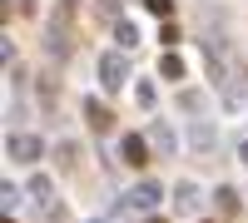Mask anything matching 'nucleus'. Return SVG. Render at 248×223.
I'll list each match as a JSON object with an SVG mask.
<instances>
[{
    "label": "nucleus",
    "instance_id": "20",
    "mask_svg": "<svg viewBox=\"0 0 248 223\" xmlns=\"http://www.w3.org/2000/svg\"><path fill=\"white\" fill-rule=\"evenodd\" d=\"M179 109H189V114H199V109H203V94H194V89H184V94H179Z\"/></svg>",
    "mask_w": 248,
    "mask_h": 223
},
{
    "label": "nucleus",
    "instance_id": "10",
    "mask_svg": "<svg viewBox=\"0 0 248 223\" xmlns=\"http://www.w3.org/2000/svg\"><path fill=\"white\" fill-rule=\"evenodd\" d=\"M199 204H203L199 184H189V178H184V184L174 189V208H179V213H199Z\"/></svg>",
    "mask_w": 248,
    "mask_h": 223
},
{
    "label": "nucleus",
    "instance_id": "13",
    "mask_svg": "<svg viewBox=\"0 0 248 223\" xmlns=\"http://www.w3.org/2000/svg\"><path fill=\"white\" fill-rule=\"evenodd\" d=\"M114 40H119L124 50H134V45H139V25H134V20H119V25H114Z\"/></svg>",
    "mask_w": 248,
    "mask_h": 223
},
{
    "label": "nucleus",
    "instance_id": "7",
    "mask_svg": "<svg viewBox=\"0 0 248 223\" xmlns=\"http://www.w3.org/2000/svg\"><path fill=\"white\" fill-rule=\"evenodd\" d=\"M223 104H229V109H243V104H248V65L223 85Z\"/></svg>",
    "mask_w": 248,
    "mask_h": 223
},
{
    "label": "nucleus",
    "instance_id": "4",
    "mask_svg": "<svg viewBox=\"0 0 248 223\" xmlns=\"http://www.w3.org/2000/svg\"><path fill=\"white\" fill-rule=\"evenodd\" d=\"M203 65H209L214 79H223V65H229V40H223V35H209V40H203Z\"/></svg>",
    "mask_w": 248,
    "mask_h": 223
},
{
    "label": "nucleus",
    "instance_id": "24",
    "mask_svg": "<svg viewBox=\"0 0 248 223\" xmlns=\"http://www.w3.org/2000/svg\"><path fill=\"white\" fill-rule=\"evenodd\" d=\"M90 223H105V218H90Z\"/></svg>",
    "mask_w": 248,
    "mask_h": 223
},
{
    "label": "nucleus",
    "instance_id": "16",
    "mask_svg": "<svg viewBox=\"0 0 248 223\" xmlns=\"http://www.w3.org/2000/svg\"><path fill=\"white\" fill-rule=\"evenodd\" d=\"M159 74H164V79H184V59H179V55L169 50V55L159 59Z\"/></svg>",
    "mask_w": 248,
    "mask_h": 223
},
{
    "label": "nucleus",
    "instance_id": "17",
    "mask_svg": "<svg viewBox=\"0 0 248 223\" xmlns=\"http://www.w3.org/2000/svg\"><path fill=\"white\" fill-rule=\"evenodd\" d=\"M20 198H25V193H20V189H0V208H5V218H15V208H20Z\"/></svg>",
    "mask_w": 248,
    "mask_h": 223
},
{
    "label": "nucleus",
    "instance_id": "3",
    "mask_svg": "<svg viewBox=\"0 0 248 223\" xmlns=\"http://www.w3.org/2000/svg\"><path fill=\"white\" fill-rule=\"evenodd\" d=\"M149 134H124V144H119V159H124V164H129V169H144V164H149Z\"/></svg>",
    "mask_w": 248,
    "mask_h": 223
},
{
    "label": "nucleus",
    "instance_id": "8",
    "mask_svg": "<svg viewBox=\"0 0 248 223\" xmlns=\"http://www.w3.org/2000/svg\"><path fill=\"white\" fill-rule=\"evenodd\" d=\"M85 119H90L94 134H109V124H114V114H109L105 99H85Z\"/></svg>",
    "mask_w": 248,
    "mask_h": 223
},
{
    "label": "nucleus",
    "instance_id": "12",
    "mask_svg": "<svg viewBox=\"0 0 248 223\" xmlns=\"http://www.w3.org/2000/svg\"><path fill=\"white\" fill-rule=\"evenodd\" d=\"M149 144H154V149H159L164 159H169V154L179 149V139H174V129H169V124L159 119V124H149Z\"/></svg>",
    "mask_w": 248,
    "mask_h": 223
},
{
    "label": "nucleus",
    "instance_id": "21",
    "mask_svg": "<svg viewBox=\"0 0 248 223\" xmlns=\"http://www.w3.org/2000/svg\"><path fill=\"white\" fill-rule=\"evenodd\" d=\"M144 5H149L159 20H169V15H174V0H144Z\"/></svg>",
    "mask_w": 248,
    "mask_h": 223
},
{
    "label": "nucleus",
    "instance_id": "22",
    "mask_svg": "<svg viewBox=\"0 0 248 223\" xmlns=\"http://www.w3.org/2000/svg\"><path fill=\"white\" fill-rule=\"evenodd\" d=\"M238 159H243V164H248V139H243V144H238Z\"/></svg>",
    "mask_w": 248,
    "mask_h": 223
},
{
    "label": "nucleus",
    "instance_id": "2",
    "mask_svg": "<svg viewBox=\"0 0 248 223\" xmlns=\"http://www.w3.org/2000/svg\"><path fill=\"white\" fill-rule=\"evenodd\" d=\"M124 79H129V59H124V50H109L105 59H99V85H105L109 94H119Z\"/></svg>",
    "mask_w": 248,
    "mask_h": 223
},
{
    "label": "nucleus",
    "instance_id": "6",
    "mask_svg": "<svg viewBox=\"0 0 248 223\" xmlns=\"http://www.w3.org/2000/svg\"><path fill=\"white\" fill-rule=\"evenodd\" d=\"M25 193L35 198V208H40V218H45V213H50V218H60V213H55V184H50V178H45V174H35Z\"/></svg>",
    "mask_w": 248,
    "mask_h": 223
},
{
    "label": "nucleus",
    "instance_id": "23",
    "mask_svg": "<svg viewBox=\"0 0 248 223\" xmlns=\"http://www.w3.org/2000/svg\"><path fill=\"white\" fill-rule=\"evenodd\" d=\"M149 223H169V218H149Z\"/></svg>",
    "mask_w": 248,
    "mask_h": 223
},
{
    "label": "nucleus",
    "instance_id": "19",
    "mask_svg": "<svg viewBox=\"0 0 248 223\" xmlns=\"http://www.w3.org/2000/svg\"><path fill=\"white\" fill-rule=\"evenodd\" d=\"M134 99H139L144 109H154V85H149V79H139V85H134Z\"/></svg>",
    "mask_w": 248,
    "mask_h": 223
},
{
    "label": "nucleus",
    "instance_id": "1",
    "mask_svg": "<svg viewBox=\"0 0 248 223\" xmlns=\"http://www.w3.org/2000/svg\"><path fill=\"white\" fill-rule=\"evenodd\" d=\"M70 20H75V0H60L55 15H50V25H45V50H50V59H70V50H75Z\"/></svg>",
    "mask_w": 248,
    "mask_h": 223
},
{
    "label": "nucleus",
    "instance_id": "18",
    "mask_svg": "<svg viewBox=\"0 0 248 223\" xmlns=\"http://www.w3.org/2000/svg\"><path fill=\"white\" fill-rule=\"evenodd\" d=\"M55 154H60V169H75V164H79V149H75V139H65V144H60Z\"/></svg>",
    "mask_w": 248,
    "mask_h": 223
},
{
    "label": "nucleus",
    "instance_id": "11",
    "mask_svg": "<svg viewBox=\"0 0 248 223\" xmlns=\"http://www.w3.org/2000/svg\"><path fill=\"white\" fill-rule=\"evenodd\" d=\"M189 144H194L199 154H214V149H218V134H214V124L194 119V129H189Z\"/></svg>",
    "mask_w": 248,
    "mask_h": 223
},
{
    "label": "nucleus",
    "instance_id": "5",
    "mask_svg": "<svg viewBox=\"0 0 248 223\" xmlns=\"http://www.w3.org/2000/svg\"><path fill=\"white\" fill-rule=\"evenodd\" d=\"M5 149H10L15 164H35V159L45 154V144H40L35 134H10V144H5Z\"/></svg>",
    "mask_w": 248,
    "mask_h": 223
},
{
    "label": "nucleus",
    "instance_id": "14",
    "mask_svg": "<svg viewBox=\"0 0 248 223\" xmlns=\"http://www.w3.org/2000/svg\"><path fill=\"white\" fill-rule=\"evenodd\" d=\"M94 15L109 20V25H119V20H124V5H119V0H94Z\"/></svg>",
    "mask_w": 248,
    "mask_h": 223
},
{
    "label": "nucleus",
    "instance_id": "9",
    "mask_svg": "<svg viewBox=\"0 0 248 223\" xmlns=\"http://www.w3.org/2000/svg\"><path fill=\"white\" fill-rule=\"evenodd\" d=\"M124 198H129V204H134V208H154V204H159V198H164V189L154 184V178H144V184H134V189H129V193H124Z\"/></svg>",
    "mask_w": 248,
    "mask_h": 223
},
{
    "label": "nucleus",
    "instance_id": "15",
    "mask_svg": "<svg viewBox=\"0 0 248 223\" xmlns=\"http://www.w3.org/2000/svg\"><path fill=\"white\" fill-rule=\"evenodd\" d=\"M214 204H218L223 218H233V213H238V193H233V189H218V193H214Z\"/></svg>",
    "mask_w": 248,
    "mask_h": 223
}]
</instances>
